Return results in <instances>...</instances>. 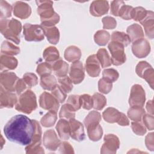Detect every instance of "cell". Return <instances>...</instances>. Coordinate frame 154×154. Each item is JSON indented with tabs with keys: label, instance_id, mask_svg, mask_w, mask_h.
<instances>
[{
	"label": "cell",
	"instance_id": "obj_30",
	"mask_svg": "<svg viewBox=\"0 0 154 154\" xmlns=\"http://www.w3.org/2000/svg\"><path fill=\"white\" fill-rule=\"evenodd\" d=\"M43 57L46 62L51 64L60 59V54L55 47L49 46L44 50Z\"/></svg>",
	"mask_w": 154,
	"mask_h": 154
},
{
	"label": "cell",
	"instance_id": "obj_38",
	"mask_svg": "<svg viewBox=\"0 0 154 154\" xmlns=\"http://www.w3.org/2000/svg\"><path fill=\"white\" fill-rule=\"evenodd\" d=\"M93 100V108L96 110L102 109L106 104V99L102 94L95 93L92 96Z\"/></svg>",
	"mask_w": 154,
	"mask_h": 154
},
{
	"label": "cell",
	"instance_id": "obj_9",
	"mask_svg": "<svg viewBox=\"0 0 154 154\" xmlns=\"http://www.w3.org/2000/svg\"><path fill=\"white\" fill-rule=\"evenodd\" d=\"M39 105L41 108L47 110H53L56 112L59 109L60 102L51 93L45 91L39 97Z\"/></svg>",
	"mask_w": 154,
	"mask_h": 154
},
{
	"label": "cell",
	"instance_id": "obj_56",
	"mask_svg": "<svg viewBox=\"0 0 154 154\" xmlns=\"http://www.w3.org/2000/svg\"><path fill=\"white\" fill-rule=\"evenodd\" d=\"M143 124L150 131H153L154 128L153 123V116L149 114H145L143 116Z\"/></svg>",
	"mask_w": 154,
	"mask_h": 154
},
{
	"label": "cell",
	"instance_id": "obj_60",
	"mask_svg": "<svg viewBox=\"0 0 154 154\" xmlns=\"http://www.w3.org/2000/svg\"><path fill=\"white\" fill-rule=\"evenodd\" d=\"M145 144L147 148L150 150L153 151L154 150V143H153V133H149L145 138Z\"/></svg>",
	"mask_w": 154,
	"mask_h": 154
},
{
	"label": "cell",
	"instance_id": "obj_61",
	"mask_svg": "<svg viewBox=\"0 0 154 154\" xmlns=\"http://www.w3.org/2000/svg\"><path fill=\"white\" fill-rule=\"evenodd\" d=\"M119 125L122 126H128L129 125V121L127 116L123 112H121L120 117L118 122H117Z\"/></svg>",
	"mask_w": 154,
	"mask_h": 154
},
{
	"label": "cell",
	"instance_id": "obj_14",
	"mask_svg": "<svg viewBox=\"0 0 154 154\" xmlns=\"http://www.w3.org/2000/svg\"><path fill=\"white\" fill-rule=\"evenodd\" d=\"M70 78L75 84L81 83L84 79L85 73L83 64L80 61L72 63L69 71Z\"/></svg>",
	"mask_w": 154,
	"mask_h": 154
},
{
	"label": "cell",
	"instance_id": "obj_24",
	"mask_svg": "<svg viewBox=\"0 0 154 154\" xmlns=\"http://www.w3.org/2000/svg\"><path fill=\"white\" fill-rule=\"evenodd\" d=\"M127 34L128 35L131 42H135L144 38V32L142 27L137 23H134L127 28Z\"/></svg>",
	"mask_w": 154,
	"mask_h": 154
},
{
	"label": "cell",
	"instance_id": "obj_52",
	"mask_svg": "<svg viewBox=\"0 0 154 154\" xmlns=\"http://www.w3.org/2000/svg\"><path fill=\"white\" fill-rule=\"evenodd\" d=\"M103 23V28L105 29H112L117 26L116 19L111 16H105L102 19Z\"/></svg>",
	"mask_w": 154,
	"mask_h": 154
},
{
	"label": "cell",
	"instance_id": "obj_54",
	"mask_svg": "<svg viewBox=\"0 0 154 154\" xmlns=\"http://www.w3.org/2000/svg\"><path fill=\"white\" fill-rule=\"evenodd\" d=\"M67 103L71 105L75 111H78L81 108V104L79 101V96L76 94H72L69 96L67 100Z\"/></svg>",
	"mask_w": 154,
	"mask_h": 154
},
{
	"label": "cell",
	"instance_id": "obj_18",
	"mask_svg": "<svg viewBox=\"0 0 154 154\" xmlns=\"http://www.w3.org/2000/svg\"><path fill=\"white\" fill-rule=\"evenodd\" d=\"M109 8V6L108 1L101 0L93 1L90 6V13L93 16L100 17L106 14Z\"/></svg>",
	"mask_w": 154,
	"mask_h": 154
},
{
	"label": "cell",
	"instance_id": "obj_53",
	"mask_svg": "<svg viewBox=\"0 0 154 154\" xmlns=\"http://www.w3.org/2000/svg\"><path fill=\"white\" fill-rule=\"evenodd\" d=\"M60 19V18L58 14L55 13L54 16L51 18L41 20V25L43 26H46V27L54 26L59 22Z\"/></svg>",
	"mask_w": 154,
	"mask_h": 154
},
{
	"label": "cell",
	"instance_id": "obj_8",
	"mask_svg": "<svg viewBox=\"0 0 154 154\" xmlns=\"http://www.w3.org/2000/svg\"><path fill=\"white\" fill-rule=\"evenodd\" d=\"M103 140L104 143L101 147L100 153H116L120 147V141L119 138L114 134H108L105 135Z\"/></svg>",
	"mask_w": 154,
	"mask_h": 154
},
{
	"label": "cell",
	"instance_id": "obj_42",
	"mask_svg": "<svg viewBox=\"0 0 154 154\" xmlns=\"http://www.w3.org/2000/svg\"><path fill=\"white\" fill-rule=\"evenodd\" d=\"M0 16L1 19L8 18L11 17L13 7L9 4L7 1L1 0L0 1Z\"/></svg>",
	"mask_w": 154,
	"mask_h": 154
},
{
	"label": "cell",
	"instance_id": "obj_36",
	"mask_svg": "<svg viewBox=\"0 0 154 154\" xmlns=\"http://www.w3.org/2000/svg\"><path fill=\"white\" fill-rule=\"evenodd\" d=\"M111 41L116 42L122 44L124 47L128 46L131 40L127 34L120 31H114L112 33L111 36Z\"/></svg>",
	"mask_w": 154,
	"mask_h": 154
},
{
	"label": "cell",
	"instance_id": "obj_43",
	"mask_svg": "<svg viewBox=\"0 0 154 154\" xmlns=\"http://www.w3.org/2000/svg\"><path fill=\"white\" fill-rule=\"evenodd\" d=\"M81 106L87 110H90L93 108V100L92 96L88 94H84L79 96Z\"/></svg>",
	"mask_w": 154,
	"mask_h": 154
},
{
	"label": "cell",
	"instance_id": "obj_29",
	"mask_svg": "<svg viewBox=\"0 0 154 154\" xmlns=\"http://www.w3.org/2000/svg\"><path fill=\"white\" fill-rule=\"evenodd\" d=\"M121 112L113 108H107L102 113V116L105 122L109 123H117L120 119Z\"/></svg>",
	"mask_w": 154,
	"mask_h": 154
},
{
	"label": "cell",
	"instance_id": "obj_6",
	"mask_svg": "<svg viewBox=\"0 0 154 154\" xmlns=\"http://www.w3.org/2000/svg\"><path fill=\"white\" fill-rule=\"evenodd\" d=\"M111 55V63L114 66H120L125 63L126 57L125 47L120 43L111 41L108 45Z\"/></svg>",
	"mask_w": 154,
	"mask_h": 154
},
{
	"label": "cell",
	"instance_id": "obj_1",
	"mask_svg": "<svg viewBox=\"0 0 154 154\" xmlns=\"http://www.w3.org/2000/svg\"><path fill=\"white\" fill-rule=\"evenodd\" d=\"M35 126L32 120L26 116L18 114L11 117L5 124L4 132L10 141L27 146L32 141Z\"/></svg>",
	"mask_w": 154,
	"mask_h": 154
},
{
	"label": "cell",
	"instance_id": "obj_49",
	"mask_svg": "<svg viewBox=\"0 0 154 154\" xmlns=\"http://www.w3.org/2000/svg\"><path fill=\"white\" fill-rule=\"evenodd\" d=\"M112 88V83L108 82L103 78H101L98 82V90L103 94L109 93Z\"/></svg>",
	"mask_w": 154,
	"mask_h": 154
},
{
	"label": "cell",
	"instance_id": "obj_7",
	"mask_svg": "<svg viewBox=\"0 0 154 154\" xmlns=\"http://www.w3.org/2000/svg\"><path fill=\"white\" fill-rule=\"evenodd\" d=\"M146 101V93L143 87L139 84H134L131 90L129 104L131 106H140L143 107Z\"/></svg>",
	"mask_w": 154,
	"mask_h": 154
},
{
	"label": "cell",
	"instance_id": "obj_58",
	"mask_svg": "<svg viewBox=\"0 0 154 154\" xmlns=\"http://www.w3.org/2000/svg\"><path fill=\"white\" fill-rule=\"evenodd\" d=\"M150 66H151V65L149 64L147 61H140L138 63V64L136 66L135 72L137 74V75L141 78V75L143 73V72L146 69H147L148 67H149Z\"/></svg>",
	"mask_w": 154,
	"mask_h": 154
},
{
	"label": "cell",
	"instance_id": "obj_17",
	"mask_svg": "<svg viewBox=\"0 0 154 154\" xmlns=\"http://www.w3.org/2000/svg\"><path fill=\"white\" fill-rule=\"evenodd\" d=\"M96 55L92 54L88 57L85 62V70L91 77H97L100 73V66Z\"/></svg>",
	"mask_w": 154,
	"mask_h": 154
},
{
	"label": "cell",
	"instance_id": "obj_62",
	"mask_svg": "<svg viewBox=\"0 0 154 154\" xmlns=\"http://www.w3.org/2000/svg\"><path fill=\"white\" fill-rule=\"evenodd\" d=\"M146 109L148 112V114L153 116V100H150L147 102Z\"/></svg>",
	"mask_w": 154,
	"mask_h": 154
},
{
	"label": "cell",
	"instance_id": "obj_11",
	"mask_svg": "<svg viewBox=\"0 0 154 154\" xmlns=\"http://www.w3.org/2000/svg\"><path fill=\"white\" fill-rule=\"evenodd\" d=\"M61 143V140L54 129H49L45 132L43 137V144L46 149L50 151H55Z\"/></svg>",
	"mask_w": 154,
	"mask_h": 154
},
{
	"label": "cell",
	"instance_id": "obj_44",
	"mask_svg": "<svg viewBox=\"0 0 154 154\" xmlns=\"http://www.w3.org/2000/svg\"><path fill=\"white\" fill-rule=\"evenodd\" d=\"M59 85L63 88V90L66 93H70L73 89V82L70 77L64 76L60 78L58 80Z\"/></svg>",
	"mask_w": 154,
	"mask_h": 154
},
{
	"label": "cell",
	"instance_id": "obj_3",
	"mask_svg": "<svg viewBox=\"0 0 154 154\" xmlns=\"http://www.w3.org/2000/svg\"><path fill=\"white\" fill-rule=\"evenodd\" d=\"M37 107L36 96L31 90H26L22 93L15 105V109L26 114H31Z\"/></svg>",
	"mask_w": 154,
	"mask_h": 154
},
{
	"label": "cell",
	"instance_id": "obj_12",
	"mask_svg": "<svg viewBox=\"0 0 154 154\" xmlns=\"http://www.w3.org/2000/svg\"><path fill=\"white\" fill-rule=\"evenodd\" d=\"M18 79V77L14 72L4 71L1 73V86L9 91H15V86Z\"/></svg>",
	"mask_w": 154,
	"mask_h": 154
},
{
	"label": "cell",
	"instance_id": "obj_55",
	"mask_svg": "<svg viewBox=\"0 0 154 154\" xmlns=\"http://www.w3.org/2000/svg\"><path fill=\"white\" fill-rule=\"evenodd\" d=\"M124 4H125L123 1H111V5H110L111 14L115 16H119V12L120 11V9L122 7V6Z\"/></svg>",
	"mask_w": 154,
	"mask_h": 154
},
{
	"label": "cell",
	"instance_id": "obj_22",
	"mask_svg": "<svg viewBox=\"0 0 154 154\" xmlns=\"http://www.w3.org/2000/svg\"><path fill=\"white\" fill-rule=\"evenodd\" d=\"M56 130L61 140H69L70 135V125L69 122L65 119H61L58 121L56 125Z\"/></svg>",
	"mask_w": 154,
	"mask_h": 154
},
{
	"label": "cell",
	"instance_id": "obj_27",
	"mask_svg": "<svg viewBox=\"0 0 154 154\" xmlns=\"http://www.w3.org/2000/svg\"><path fill=\"white\" fill-rule=\"evenodd\" d=\"M81 55V51L78 47L76 46H70L66 49L64 57L65 60L67 61L73 63L79 61Z\"/></svg>",
	"mask_w": 154,
	"mask_h": 154
},
{
	"label": "cell",
	"instance_id": "obj_26",
	"mask_svg": "<svg viewBox=\"0 0 154 154\" xmlns=\"http://www.w3.org/2000/svg\"><path fill=\"white\" fill-rule=\"evenodd\" d=\"M42 27L48 41L52 45L57 44L60 40V32L58 28L55 26L50 27L42 26Z\"/></svg>",
	"mask_w": 154,
	"mask_h": 154
},
{
	"label": "cell",
	"instance_id": "obj_39",
	"mask_svg": "<svg viewBox=\"0 0 154 154\" xmlns=\"http://www.w3.org/2000/svg\"><path fill=\"white\" fill-rule=\"evenodd\" d=\"M119 77V72L114 69H106L103 70L102 78L109 82H116Z\"/></svg>",
	"mask_w": 154,
	"mask_h": 154
},
{
	"label": "cell",
	"instance_id": "obj_46",
	"mask_svg": "<svg viewBox=\"0 0 154 154\" xmlns=\"http://www.w3.org/2000/svg\"><path fill=\"white\" fill-rule=\"evenodd\" d=\"M51 91V94L58 100L60 103H63L65 101L67 97V93L58 84H57Z\"/></svg>",
	"mask_w": 154,
	"mask_h": 154
},
{
	"label": "cell",
	"instance_id": "obj_25",
	"mask_svg": "<svg viewBox=\"0 0 154 154\" xmlns=\"http://www.w3.org/2000/svg\"><path fill=\"white\" fill-rule=\"evenodd\" d=\"M51 66L52 70L57 76L59 78L66 76L69 71V64L66 61L60 58L51 63Z\"/></svg>",
	"mask_w": 154,
	"mask_h": 154
},
{
	"label": "cell",
	"instance_id": "obj_33",
	"mask_svg": "<svg viewBox=\"0 0 154 154\" xmlns=\"http://www.w3.org/2000/svg\"><path fill=\"white\" fill-rule=\"evenodd\" d=\"M96 57L102 68L109 67L112 64L111 57H109V55L106 49H99L97 52Z\"/></svg>",
	"mask_w": 154,
	"mask_h": 154
},
{
	"label": "cell",
	"instance_id": "obj_10",
	"mask_svg": "<svg viewBox=\"0 0 154 154\" xmlns=\"http://www.w3.org/2000/svg\"><path fill=\"white\" fill-rule=\"evenodd\" d=\"M150 45L146 38L140 39L132 45V51L133 54L139 58L146 57L150 52Z\"/></svg>",
	"mask_w": 154,
	"mask_h": 154
},
{
	"label": "cell",
	"instance_id": "obj_37",
	"mask_svg": "<svg viewBox=\"0 0 154 154\" xmlns=\"http://www.w3.org/2000/svg\"><path fill=\"white\" fill-rule=\"evenodd\" d=\"M75 109L71 105L66 103L62 105L59 112V117L60 119L70 120L75 118Z\"/></svg>",
	"mask_w": 154,
	"mask_h": 154
},
{
	"label": "cell",
	"instance_id": "obj_35",
	"mask_svg": "<svg viewBox=\"0 0 154 154\" xmlns=\"http://www.w3.org/2000/svg\"><path fill=\"white\" fill-rule=\"evenodd\" d=\"M110 37V34L108 31L102 29L97 31L94 34V40L97 45L99 46H105L108 43Z\"/></svg>",
	"mask_w": 154,
	"mask_h": 154
},
{
	"label": "cell",
	"instance_id": "obj_21",
	"mask_svg": "<svg viewBox=\"0 0 154 154\" xmlns=\"http://www.w3.org/2000/svg\"><path fill=\"white\" fill-rule=\"evenodd\" d=\"M85 128H87V134L90 140L97 141L101 139L103 135V130L99 123H90Z\"/></svg>",
	"mask_w": 154,
	"mask_h": 154
},
{
	"label": "cell",
	"instance_id": "obj_63",
	"mask_svg": "<svg viewBox=\"0 0 154 154\" xmlns=\"http://www.w3.org/2000/svg\"><path fill=\"white\" fill-rule=\"evenodd\" d=\"M5 143V140H4L3 137H2V135H1V149L2 148L3 145H4V144Z\"/></svg>",
	"mask_w": 154,
	"mask_h": 154
},
{
	"label": "cell",
	"instance_id": "obj_34",
	"mask_svg": "<svg viewBox=\"0 0 154 154\" xmlns=\"http://www.w3.org/2000/svg\"><path fill=\"white\" fill-rule=\"evenodd\" d=\"M57 119V112L53 110L49 111L40 120V123L43 127L49 128L53 126Z\"/></svg>",
	"mask_w": 154,
	"mask_h": 154
},
{
	"label": "cell",
	"instance_id": "obj_16",
	"mask_svg": "<svg viewBox=\"0 0 154 154\" xmlns=\"http://www.w3.org/2000/svg\"><path fill=\"white\" fill-rule=\"evenodd\" d=\"M16 94L13 92L9 91L2 86L0 88V107L1 108H11L16 105L17 102Z\"/></svg>",
	"mask_w": 154,
	"mask_h": 154
},
{
	"label": "cell",
	"instance_id": "obj_19",
	"mask_svg": "<svg viewBox=\"0 0 154 154\" xmlns=\"http://www.w3.org/2000/svg\"><path fill=\"white\" fill-rule=\"evenodd\" d=\"M13 14L18 18L25 19L29 17L31 14L30 6L22 1H16L13 4Z\"/></svg>",
	"mask_w": 154,
	"mask_h": 154
},
{
	"label": "cell",
	"instance_id": "obj_57",
	"mask_svg": "<svg viewBox=\"0 0 154 154\" xmlns=\"http://www.w3.org/2000/svg\"><path fill=\"white\" fill-rule=\"evenodd\" d=\"M58 149L61 153H74L73 147L67 141L61 143Z\"/></svg>",
	"mask_w": 154,
	"mask_h": 154
},
{
	"label": "cell",
	"instance_id": "obj_15",
	"mask_svg": "<svg viewBox=\"0 0 154 154\" xmlns=\"http://www.w3.org/2000/svg\"><path fill=\"white\" fill-rule=\"evenodd\" d=\"M70 125V135L73 140L78 141H82L85 138L84 126L79 121L71 119L69 121Z\"/></svg>",
	"mask_w": 154,
	"mask_h": 154
},
{
	"label": "cell",
	"instance_id": "obj_31",
	"mask_svg": "<svg viewBox=\"0 0 154 154\" xmlns=\"http://www.w3.org/2000/svg\"><path fill=\"white\" fill-rule=\"evenodd\" d=\"M145 114L146 111L143 107L140 106H131L128 111V116L133 122L141 121Z\"/></svg>",
	"mask_w": 154,
	"mask_h": 154
},
{
	"label": "cell",
	"instance_id": "obj_40",
	"mask_svg": "<svg viewBox=\"0 0 154 154\" xmlns=\"http://www.w3.org/2000/svg\"><path fill=\"white\" fill-rule=\"evenodd\" d=\"M148 11L142 7H137L134 8L132 11V19L140 23L144 19L147 14Z\"/></svg>",
	"mask_w": 154,
	"mask_h": 154
},
{
	"label": "cell",
	"instance_id": "obj_20",
	"mask_svg": "<svg viewBox=\"0 0 154 154\" xmlns=\"http://www.w3.org/2000/svg\"><path fill=\"white\" fill-rule=\"evenodd\" d=\"M144 27L146 36L153 39L154 36V13L152 11H148L146 17L141 22Z\"/></svg>",
	"mask_w": 154,
	"mask_h": 154
},
{
	"label": "cell",
	"instance_id": "obj_2",
	"mask_svg": "<svg viewBox=\"0 0 154 154\" xmlns=\"http://www.w3.org/2000/svg\"><path fill=\"white\" fill-rule=\"evenodd\" d=\"M0 30L1 34L7 40L19 45L20 42V32L22 24L20 22L12 18L10 20L1 19L0 21Z\"/></svg>",
	"mask_w": 154,
	"mask_h": 154
},
{
	"label": "cell",
	"instance_id": "obj_48",
	"mask_svg": "<svg viewBox=\"0 0 154 154\" xmlns=\"http://www.w3.org/2000/svg\"><path fill=\"white\" fill-rule=\"evenodd\" d=\"M131 128L132 131L137 135H144L146 132V128L144 126L143 123L141 122V121L139 122H131Z\"/></svg>",
	"mask_w": 154,
	"mask_h": 154
},
{
	"label": "cell",
	"instance_id": "obj_4",
	"mask_svg": "<svg viewBox=\"0 0 154 154\" xmlns=\"http://www.w3.org/2000/svg\"><path fill=\"white\" fill-rule=\"evenodd\" d=\"M34 126V133L32 138L31 143L25 147L26 153L28 154L31 153H44L45 151L43 148L41 146L42 142V128L40 123L36 120H32Z\"/></svg>",
	"mask_w": 154,
	"mask_h": 154
},
{
	"label": "cell",
	"instance_id": "obj_41",
	"mask_svg": "<svg viewBox=\"0 0 154 154\" xmlns=\"http://www.w3.org/2000/svg\"><path fill=\"white\" fill-rule=\"evenodd\" d=\"M102 117L100 112L97 111H92L90 112L86 116L84 120V124L85 127H87L89 124L92 123H100L101 121Z\"/></svg>",
	"mask_w": 154,
	"mask_h": 154
},
{
	"label": "cell",
	"instance_id": "obj_59",
	"mask_svg": "<svg viewBox=\"0 0 154 154\" xmlns=\"http://www.w3.org/2000/svg\"><path fill=\"white\" fill-rule=\"evenodd\" d=\"M26 88V84L24 80L22 79H19L16 82L15 86V91L19 95H20L22 93L25 91Z\"/></svg>",
	"mask_w": 154,
	"mask_h": 154
},
{
	"label": "cell",
	"instance_id": "obj_23",
	"mask_svg": "<svg viewBox=\"0 0 154 154\" xmlns=\"http://www.w3.org/2000/svg\"><path fill=\"white\" fill-rule=\"evenodd\" d=\"M0 64L1 71L14 70L17 66L18 61L16 58L13 56L1 54Z\"/></svg>",
	"mask_w": 154,
	"mask_h": 154
},
{
	"label": "cell",
	"instance_id": "obj_5",
	"mask_svg": "<svg viewBox=\"0 0 154 154\" xmlns=\"http://www.w3.org/2000/svg\"><path fill=\"white\" fill-rule=\"evenodd\" d=\"M23 35L28 42H40L44 40L45 34L42 25L26 23L23 25Z\"/></svg>",
	"mask_w": 154,
	"mask_h": 154
},
{
	"label": "cell",
	"instance_id": "obj_50",
	"mask_svg": "<svg viewBox=\"0 0 154 154\" xmlns=\"http://www.w3.org/2000/svg\"><path fill=\"white\" fill-rule=\"evenodd\" d=\"M133 8L132 6L126 4L123 5L119 12V16L125 20L132 19V11Z\"/></svg>",
	"mask_w": 154,
	"mask_h": 154
},
{
	"label": "cell",
	"instance_id": "obj_51",
	"mask_svg": "<svg viewBox=\"0 0 154 154\" xmlns=\"http://www.w3.org/2000/svg\"><path fill=\"white\" fill-rule=\"evenodd\" d=\"M23 79L24 80L26 85L29 88L34 87L38 84L37 76L33 73H25L23 76Z\"/></svg>",
	"mask_w": 154,
	"mask_h": 154
},
{
	"label": "cell",
	"instance_id": "obj_47",
	"mask_svg": "<svg viewBox=\"0 0 154 154\" xmlns=\"http://www.w3.org/2000/svg\"><path fill=\"white\" fill-rule=\"evenodd\" d=\"M52 71L51 64L47 62H42L38 64L36 72L40 76L47 74H51Z\"/></svg>",
	"mask_w": 154,
	"mask_h": 154
},
{
	"label": "cell",
	"instance_id": "obj_32",
	"mask_svg": "<svg viewBox=\"0 0 154 154\" xmlns=\"http://www.w3.org/2000/svg\"><path fill=\"white\" fill-rule=\"evenodd\" d=\"M20 48L7 40L2 42L1 48V54L7 55H16L20 53Z\"/></svg>",
	"mask_w": 154,
	"mask_h": 154
},
{
	"label": "cell",
	"instance_id": "obj_13",
	"mask_svg": "<svg viewBox=\"0 0 154 154\" xmlns=\"http://www.w3.org/2000/svg\"><path fill=\"white\" fill-rule=\"evenodd\" d=\"M37 5V13L40 16V20L51 18L56 12L54 11L51 1H36Z\"/></svg>",
	"mask_w": 154,
	"mask_h": 154
},
{
	"label": "cell",
	"instance_id": "obj_28",
	"mask_svg": "<svg viewBox=\"0 0 154 154\" xmlns=\"http://www.w3.org/2000/svg\"><path fill=\"white\" fill-rule=\"evenodd\" d=\"M40 85L45 90H52L57 85V81L55 77L51 73L47 74L40 76Z\"/></svg>",
	"mask_w": 154,
	"mask_h": 154
},
{
	"label": "cell",
	"instance_id": "obj_45",
	"mask_svg": "<svg viewBox=\"0 0 154 154\" xmlns=\"http://www.w3.org/2000/svg\"><path fill=\"white\" fill-rule=\"evenodd\" d=\"M141 78L144 79L149 84L151 88H153L154 83V70L152 66L146 69L141 75Z\"/></svg>",
	"mask_w": 154,
	"mask_h": 154
}]
</instances>
